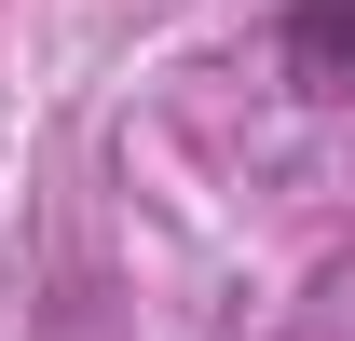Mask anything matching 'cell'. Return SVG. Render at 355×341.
<instances>
[{
	"mask_svg": "<svg viewBox=\"0 0 355 341\" xmlns=\"http://www.w3.org/2000/svg\"><path fill=\"white\" fill-rule=\"evenodd\" d=\"M273 55H287V82H301V96H355V0H287Z\"/></svg>",
	"mask_w": 355,
	"mask_h": 341,
	"instance_id": "6da1fadb",
	"label": "cell"
}]
</instances>
